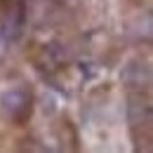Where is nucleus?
<instances>
[{
    "mask_svg": "<svg viewBox=\"0 0 153 153\" xmlns=\"http://www.w3.org/2000/svg\"><path fill=\"white\" fill-rule=\"evenodd\" d=\"M78 71H80V76L85 78V80H92V78L99 73L94 61H78Z\"/></svg>",
    "mask_w": 153,
    "mask_h": 153,
    "instance_id": "nucleus-4",
    "label": "nucleus"
},
{
    "mask_svg": "<svg viewBox=\"0 0 153 153\" xmlns=\"http://www.w3.org/2000/svg\"><path fill=\"white\" fill-rule=\"evenodd\" d=\"M54 2H66V0H54Z\"/></svg>",
    "mask_w": 153,
    "mask_h": 153,
    "instance_id": "nucleus-6",
    "label": "nucleus"
},
{
    "mask_svg": "<svg viewBox=\"0 0 153 153\" xmlns=\"http://www.w3.org/2000/svg\"><path fill=\"white\" fill-rule=\"evenodd\" d=\"M120 80H123L127 87H141V85L146 87V85L151 82V68H149V64H146V61L132 59V61L123 68Z\"/></svg>",
    "mask_w": 153,
    "mask_h": 153,
    "instance_id": "nucleus-3",
    "label": "nucleus"
},
{
    "mask_svg": "<svg viewBox=\"0 0 153 153\" xmlns=\"http://www.w3.org/2000/svg\"><path fill=\"white\" fill-rule=\"evenodd\" d=\"M0 108L7 118H12L14 123H24L28 115H31V108H33V97L26 87H10L0 94Z\"/></svg>",
    "mask_w": 153,
    "mask_h": 153,
    "instance_id": "nucleus-1",
    "label": "nucleus"
},
{
    "mask_svg": "<svg viewBox=\"0 0 153 153\" xmlns=\"http://www.w3.org/2000/svg\"><path fill=\"white\" fill-rule=\"evenodd\" d=\"M151 118H153V111H151L149 97H141V92L130 94V99H127V120H130L132 130L134 127H149Z\"/></svg>",
    "mask_w": 153,
    "mask_h": 153,
    "instance_id": "nucleus-2",
    "label": "nucleus"
},
{
    "mask_svg": "<svg viewBox=\"0 0 153 153\" xmlns=\"http://www.w3.org/2000/svg\"><path fill=\"white\" fill-rule=\"evenodd\" d=\"M54 108H57L54 106V97H45L42 99V111L45 113H54Z\"/></svg>",
    "mask_w": 153,
    "mask_h": 153,
    "instance_id": "nucleus-5",
    "label": "nucleus"
}]
</instances>
